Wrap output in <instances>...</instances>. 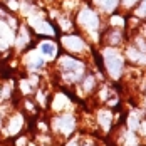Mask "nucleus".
<instances>
[{
	"label": "nucleus",
	"mask_w": 146,
	"mask_h": 146,
	"mask_svg": "<svg viewBox=\"0 0 146 146\" xmlns=\"http://www.w3.org/2000/svg\"><path fill=\"white\" fill-rule=\"evenodd\" d=\"M106 64H108V71L111 76L117 77L123 72V59L117 56L116 52H109L106 54Z\"/></svg>",
	"instance_id": "nucleus-1"
},
{
	"label": "nucleus",
	"mask_w": 146,
	"mask_h": 146,
	"mask_svg": "<svg viewBox=\"0 0 146 146\" xmlns=\"http://www.w3.org/2000/svg\"><path fill=\"white\" fill-rule=\"evenodd\" d=\"M54 128H56L57 131L64 133V134H69V133L72 131V128H74L72 117L64 116V117H59V119H56V121H54Z\"/></svg>",
	"instance_id": "nucleus-2"
},
{
	"label": "nucleus",
	"mask_w": 146,
	"mask_h": 146,
	"mask_svg": "<svg viewBox=\"0 0 146 146\" xmlns=\"http://www.w3.org/2000/svg\"><path fill=\"white\" fill-rule=\"evenodd\" d=\"M81 22H82L84 25H88L89 29H98V17H96V14H92V12H89V10L82 12Z\"/></svg>",
	"instance_id": "nucleus-3"
},
{
	"label": "nucleus",
	"mask_w": 146,
	"mask_h": 146,
	"mask_svg": "<svg viewBox=\"0 0 146 146\" xmlns=\"http://www.w3.org/2000/svg\"><path fill=\"white\" fill-rule=\"evenodd\" d=\"M64 40H66V45L71 47V49H82L84 47V42L81 39H77V37H74V39H64Z\"/></svg>",
	"instance_id": "nucleus-4"
},
{
	"label": "nucleus",
	"mask_w": 146,
	"mask_h": 146,
	"mask_svg": "<svg viewBox=\"0 0 146 146\" xmlns=\"http://www.w3.org/2000/svg\"><path fill=\"white\" fill-rule=\"evenodd\" d=\"M40 52L44 56H54L56 54V47L52 44H49V42H44V44H40Z\"/></svg>",
	"instance_id": "nucleus-5"
},
{
	"label": "nucleus",
	"mask_w": 146,
	"mask_h": 146,
	"mask_svg": "<svg viewBox=\"0 0 146 146\" xmlns=\"http://www.w3.org/2000/svg\"><path fill=\"white\" fill-rule=\"evenodd\" d=\"M139 14L141 15H146V0L141 3V9H139Z\"/></svg>",
	"instance_id": "nucleus-6"
}]
</instances>
